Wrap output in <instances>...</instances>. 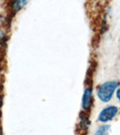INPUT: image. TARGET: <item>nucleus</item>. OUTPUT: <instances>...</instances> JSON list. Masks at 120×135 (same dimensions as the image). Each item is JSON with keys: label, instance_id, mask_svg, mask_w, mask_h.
Here are the masks:
<instances>
[{"label": "nucleus", "instance_id": "nucleus-2", "mask_svg": "<svg viewBox=\"0 0 120 135\" xmlns=\"http://www.w3.org/2000/svg\"><path fill=\"white\" fill-rule=\"evenodd\" d=\"M117 113H118V108L117 106H108V107L104 108L100 112L99 115V120L101 123H108V122L111 121L114 118L116 115L117 114Z\"/></svg>", "mask_w": 120, "mask_h": 135}, {"label": "nucleus", "instance_id": "nucleus-1", "mask_svg": "<svg viewBox=\"0 0 120 135\" xmlns=\"http://www.w3.org/2000/svg\"><path fill=\"white\" fill-rule=\"evenodd\" d=\"M117 86H118V83L117 81H108L102 84L98 91V95L99 99L104 103H108V101H110Z\"/></svg>", "mask_w": 120, "mask_h": 135}, {"label": "nucleus", "instance_id": "nucleus-4", "mask_svg": "<svg viewBox=\"0 0 120 135\" xmlns=\"http://www.w3.org/2000/svg\"><path fill=\"white\" fill-rule=\"evenodd\" d=\"M109 125H103L98 129L94 135H109Z\"/></svg>", "mask_w": 120, "mask_h": 135}, {"label": "nucleus", "instance_id": "nucleus-3", "mask_svg": "<svg viewBox=\"0 0 120 135\" xmlns=\"http://www.w3.org/2000/svg\"><path fill=\"white\" fill-rule=\"evenodd\" d=\"M92 104V90L91 88H86L82 97V108L88 110Z\"/></svg>", "mask_w": 120, "mask_h": 135}, {"label": "nucleus", "instance_id": "nucleus-5", "mask_svg": "<svg viewBox=\"0 0 120 135\" xmlns=\"http://www.w3.org/2000/svg\"><path fill=\"white\" fill-rule=\"evenodd\" d=\"M117 99L120 101V88L117 89Z\"/></svg>", "mask_w": 120, "mask_h": 135}]
</instances>
